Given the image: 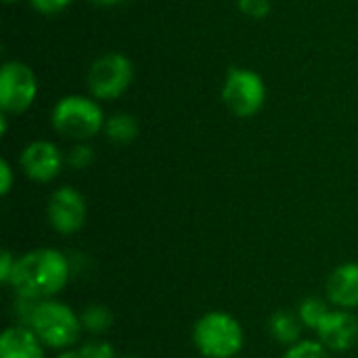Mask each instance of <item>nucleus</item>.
Wrapping results in <instances>:
<instances>
[{
	"mask_svg": "<svg viewBox=\"0 0 358 358\" xmlns=\"http://www.w3.org/2000/svg\"><path fill=\"white\" fill-rule=\"evenodd\" d=\"M71 277L69 258L55 248H38L17 258L8 287L15 296L52 300L65 289Z\"/></svg>",
	"mask_w": 358,
	"mask_h": 358,
	"instance_id": "f257e3e1",
	"label": "nucleus"
},
{
	"mask_svg": "<svg viewBox=\"0 0 358 358\" xmlns=\"http://www.w3.org/2000/svg\"><path fill=\"white\" fill-rule=\"evenodd\" d=\"M105 122L107 120L101 103L84 94L61 96L50 111V124L55 132L73 143H88L105 130Z\"/></svg>",
	"mask_w": 358,
	"mask_h": 358,
	"instance_id": "f03ea898",
	"label": "nucleus"
},
{
	"mask_svg": "<svg viewBox=\"0 0 358 358\" xmlns=\"http://www.w3.org/2000/svg\"><path fill=\"white\" fill-rule=\"evenodd\" d=\"M27 327L38 336V340L50 350H69L82 338L80 315L71 306L59 300H40Z\"/></svg>",
	"mask_w": 358,
	"mask_h": 358,
	"instance_id": "7ed1b4c3",
	"label": "nucleus"
},
{
	"mask_svg": "<svg viewBox=\"0 0 358 358\" xmlns=\"http://www.w3.org/2000/svg\"><path fill=\"white\" fill-rule=\"evenodd\" d=\"M245 342L241 323L222 310H210L193 325V344L206 358H237Z\"/></svg>",
	"mask_w": 358,
	"mask_h": 358,
	"instance_id": "20e7f679",
	"label": "nucleus"
},
{
	"mask_svg": "<svg viewBox=\"0 0 358 358\" xmlns=\"http://www.w3.org/2000/svg\"><path fill=\"white\" fill-rule=\"evenodd\" d=\"M134 80V65L122 52H105L96 57L86 73L88 92L99 103L120 99Z\"/></svg>",
	"mask_w": 358,
	"mask_h": 358,
	"instance_id": "39448f33",
	"label": "nucleus"
},
{
	"mask_svg": "<svg viewBox=\"0 0 358 358\" xmlns=\"http://www.w3.org/2000/svg\"><path fill=\"white\" fill-rule=\"evenodd\" d=\"M222 101L237 117H254L266 103V84L262 76L248 67H231L222 84Z\"/></svg>",
	"mask_w": 358,
	"mask_h": 358,
	"instance_id": "423d86ee",
	"label": "nucleus"
},
{
	"mask_svg": "<svg viewBox=\"0 0 358 358\" xmlns=\"http://www.w3.org/2000/svg\"><path fill=\"white\" fill-rule=\"evenodd\" d=\"M38 96L36 71L23 61H6L0 69V109L6 115L25 113Z\"/></svg>",
	"mask_w": 358,
	"mask_h": 358,
	"instance_id": "0eeeda50",
	"label": "nucleus"
},
{
	"mask_svg": "<svg viewBox=\"0 0 358 358\" xmlns=\"http://www.w3.org/2000/svg\"><path fill=\"white\" fill-rule=\"evenodd\" d=\"M88 216V206L84 195L73 187H59L48 203H46V218L48 224L59 235H76L84 229Z\"/></svg>",
	"mask_w": 358,
	"mask_h": 358,
	"instance_id": "6e6552de",
	"label": "nucleus"
},
{
	"mask_svg": "<svg viewBox=\"0 0 358 358\" xmlns=\"http://www.w3.org/2000/svg\"><path fill=\"white\" fill-rule=\"evenodd\" d=\"M65 155L63 151L50 143V141H44V138H38V141H31L23 147L21 155H19V168L21 172L34 180V182H50L55 180L63 166H65Z\"/></svg>",
	"mask_w": 358,
	"mask_h": 358,
	"instance_id": "1a4fd4ad",
	"label": "nucleus"
},
{
	"mask_svg": "<svg viewBox=\"0 0 358 358\" xmlns=\"http://www.w3.org/2000/svg\"><path fill=\"white\" fill-rule=\"evenodd\" d=\"M315 334L329 352H346L358 344V317L352 310L329 308Z\"/></svg>",
	"mask_w": 358,
	"mask_h": 358,
	"instance_id": "9d476101",
	"label": "nucleus"
},
{
	"mask_svg": "<svg viewBox=\"0 0 358 358\" xmlns=\"http://www.w3.org/2000/svg\"><path fill=\"white\" fill-rule=\"evenodd\" d=\"M327 302L334 308H358V262H344L331 271L327 279Z\"/></svg>",
	"mask_w": 358,
	"mask_h": 358,
	"instance_id": "9b49d317",
	"label": "nucleus"
},
{
	"mask_svg": "<svg viewBox=\"0 0 358 358\" xmlns=\"http://www.w3.org/2000/svg\"><path fill=\"white\" fill-rule=\"evenodd\" d=\"M44 344L25 325H10L0 338V358H44Z\"/></svg>",
	"mask_w": 358,
	"mask_h": 358,
	"instance_id": "f8f14e48",
	"label": "nucleus"
},
{
	"mask_svg": "<svg viewBox=\"0 0 358 358\" xmlns=\"http://www.w3.org/2000/svg\"><path fill=\"white\" fill-rule=\"evenodd\" d=\"M302 329H304V323L298 317V313L277 310L268 319V331H271V336L279 344H283L287 348L294 346V344H298L302 340Z\"/></svg>",
	"mask_w": 358,
	"mask_h": 358,
	"instance_id": "ddd939ff",
	"label": "nucleus"
},
{
	"mask_svg": "<svg viewBox=\"0 0 358 358\" xmlns=\"http://www.w3.org/2000/svg\"><path fill=\"white\" fill-rule=\"evenodd\" d=\"M103 132L113 145H128L138 136V122L130 113H115L105 122Z\"/></svg>",
	"mask_w": 358,
	"mask_h": 358,
	"instance_id": "4468645a",
	"label": "nucleus"
},
{
	"mask_svg": "<svg viewBox=\"0 0 358 358\" xmlns=\"http://www.w3.org/2000/svg\"><path fill=\"white\" fill-rule=\"evenodd\" d=\"M80 321H82L84 331L92 336H103L113 325V313L103 304H90L80 313Z\"/></svg>",
	"mask_w": 358,
	"mask_h": 358,
	"instance_id": "2eb2a0df",
	"label": "nucleus"
},
{
	"mask_svg": "<svg viewBox=\"0 0 358 358\" xmlns=\"http://www.w3.org/2000/svg\"><path fill=\"white\" fill-rule=\"evenodd\" d=\"M331 308V304L327 300H321V298H306L300 302L298 306V317L302 319L304 327L308 329H317V325L321 323V319L327 315V310Z\"/></svg>",
	"mask_w": 358,
	"mask_h": 358,
	"instance_id": "dca6fc26",
	"label": "nucleus"
},
{
	"mask_svg": "<svg viewBox=\"0 0 358 358\" xmlns=\"http://www.w3.org/2000/svg\"><path fill=\"white\" fill-rule=\"evenodd\" d=\"M283 358H331V352L319 340H300L285 350Z\"/></svg>",
	"mask_w": 358,
	"mask_h": 358,
	"instance_id": "f3484780",
	"label": "nucleus"
},
{
	"mask_svg": "<svg viewBox=\"0 0 358 358\" xmlns=\"http://www.w3.org/2000/svg\"><path fill=\"white\" fill-rule=\"evenodd\" d=\"M65 162L73 168V170H84L88 168L92 162H94V151L88 143H76L67 155H65Z\"/></svg>",
	"mask_w": 358,
	"mask_h": 358,
	"instance_id": "a211bd4d",
	"label": "nucleus"
},
{
	"mask_svg": "<svg viewBox=\"0 0 358 358\" xmlns=\"http://www.w3.org/2000/svg\"><path fill=\"white\" fill-rule=\"evenodd\" d=\"M80 352L84 358H120L113 344L105 342V340H90L86 344L80 346Z\"/></svg>",
	"mask_w": 358,
	"mask_h": 358,
	"instance_id": "6ab92c4d",
	"label": "nucleus"
},
{
	"mask_svg": "<svg viewBox=\"0 0 358 358\" xmlns=\"http://www.w3.org/2000/svg\"><path fill=\"white\" fill-rule=\"evenodd\" d=\"M237 6L250 19H264L271 13V0H237Z\"/></svg>",
	"mask_w": 358,
	"mask_h": 358,
	"instance_id": "aec40b11",
	"label": "nucleus"
},
{
	"mask_svg": "<svg viewBox=\"0 0 358 358\" xmlns=\"http://www.w3.org/2000/svg\"><path fill=\"white\" fill-rule=\"evenodd\" d=\"M71 2H73V0H29V4H31L38 13H42V15H59V13H63Z\"/></svg>",
	"mask_w": 358,
	"mask_h": 358,
	"instance_id": "412c9836",
	"label": "nucleus"
},
{
	"mask_svg": "<svg viewBox=\"0 0 358 358\" xmlns=\"http://www.w3.org/2000/svg\"><path fill=\"white\" fill-rule=\"evenodd\" d=\"M13 185H15L13 166L8 164V159H0V195L6 197L10 193Z\"/></svg>",
	"mask_w": 358,
	"mask_h": 358,
	"instance_id": "4be33fe9",
	"label": "nucleus"
},
{
	"mask_svg": "<svg viewBox=\"0 0 358 358\" xmlns=\"http://www.w3.org/2000/svg\"><path fill=\"white\" fill-rule=\"evenodd\" d=\"M15 264H17V258L13 256V252H10V250H4L2 256H0V281H2L4 285L10 283Z\"/></svg>",
	"mask_w": 358,
	"mask_h": 358,
	"instance_id": "5701e85b",
	"label": "nucleus"
},
{
	"mask_svg": "<svg viewBox=\"0 0 358 358\" xmlns=\"http://www.w3.org/2000/svg\"><path fill=\"white\" fill-rule=\"evenodd\" d=\"M57 358H84V357H82L80 348H69V350H63V352H61Z\"/></svg>",
	"mask_w": 358,
	"mask_h": 358,
	"instance_id": "b1692460",
	"label": "nucleus"
},
{
	"mask_svg": "<svg viewBox=\"0 0 358 358\" xmlns=\"http://www.w3.org/2000/svg\"><path fill=\"white\" fill-rule=\"evenodd\" d=\"M92 4H99V6H117L126 0H90Z\"/></svg>",
	"mask_w": 358,
	"mask_h": 358,
	"instance_id": "393cba45",
	"label": "nucleus"
},
{
	"mask_svg": "<svg viewBox=\"0 0 358 358\" xmlns=\"http://www.w3.org/2000/svg\"><path fill=\"white\" fill-rule=\"evenodd\" d=\"M6 128H8V115L2 113V115H0V134H2V136L6 134Z\"/></svg>",
	"mask_w": 358,
	"mask_h": 358,
	"instance_id": "a878e982",
	"label": "nucleus"
},
{
	"mask_svg": "<svg viewBox=\"0 0 358 358\" xmlns=\"http://www.w3.org/2000/svg\"><path fill=\"white\" fill-rule=\"evenodd\" d=\"M6 4H15V2H21V0H4Z\"/></svg>",
	"mask_w": 358,
	"mask_h": 358,
	"instance_id": "bb28decb",
	"label": "nucleus"
},
{
	"mask_svg": "<svg viewBox=\"0 0 358 358\" xmlns=\"http://www.w3.org/2000/svg\"><path fill=\"white\" fill-rule=\"evenodd\" d=\"M120 358H138V357H120Z\"/></svg>",
	"mask_w": 358,
	"mask_h": 358,
	"instance_id": "cd10ccee",
	"label": "nucleus"
}]
</instances>
